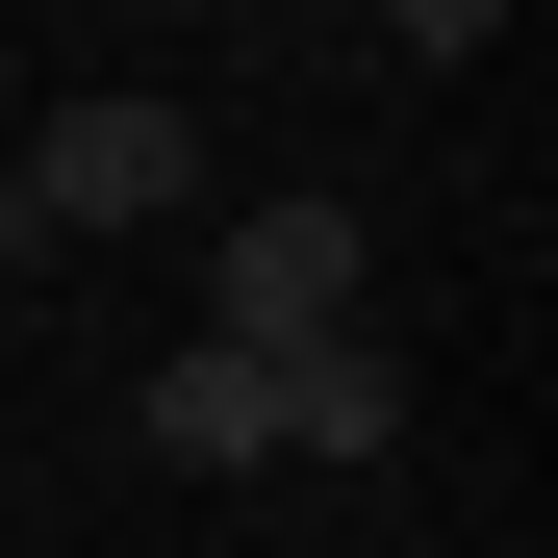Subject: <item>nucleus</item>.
Segmentation results:
<instances>
[{
  "label": "nucleus",
  "instance_id": "nucleus-1",
  "mask_svg": "<svg viewBox=\"0 0 558 558\" xmlns=\"http://www.w3.org/2000/svg\"><path fill=\"white\" fill-rule=\"evenodd\" d=\"M26 204H51V229H153V204H204V102H153V76L51 102V128H26Z\"/></svg>",
  "mask_w": 558,
  "mask_h": 558
},
{
  "label": "nucleus",
  "instance_id": "nucleus-2",
  "mask_svg": "<svg viewBox=\"0 0 558 558\" xmlns=\"http://www.w3.org/2000/svg\"><path fill=\"white\" fill-rule=\"evenodd\" d=\"M355 204H229V254H204V330H254V355H305V330H355Z\"/></svg>",
  "mask_w": 558,
  "mask_h": 558
},
{
  "label": "nucleus",
  "instance_id": "nucleus-3",
  "mask_svg": "<svg viewBox=\"0 0 558 558\" xmlns=\"http://www.w3.org/2000/svg\"><path fill=\"white\" fill-rule=\"evenodd\" d=\"M128 432L178 457V483H254V457H279V355H254V330H178L153 381H128Z\"/></svg>",
  "mask_w": 558,
  "mask_h": 558
},
{
  "label": "nucleus",
  "instance_id": "nucleus-4",
  "mask_svg": "<svg viewBox=\"0 0 558 558\" xmlns=\"http://www.w3.org/2000/svg\"><path fill=\"white\" fill-rule=\"evenodd\" d=\"M279 457H407V355L381 330H305L279 355Z\"/></svg>",
  "mask_w": 558,
  "mask_h": 558
},
{
  "label": "nucleus",
  "instance_id": "nucleus-5",
  "mask_svg": "<svg viewBox=\"0 0 558 558\" xmlns=\"http://www.w3.org/2000/svg\"><path fill=\"white\" fill-rule=\"evenodd\" d=\"M508 26V0H381V51H483Z\"/></svg>",
  "mask_w": 558,
  "mask_h": 558
},
{
  "label": "nucleus",
  "instance_id": "nucleus-6",
  "mask_svg": "<svg viewBox=\"0 0 558 558\" xmlns=\"http://www.w3.org/2000/svg\"><path fill=\"white\" fill-rule=\"evenodd\" d=\"M26 254H51V204H26V153H0V279H26Z\"/></svg>",
  "mask_w": 558,
  "mask_h": 558
}]
</instances>
